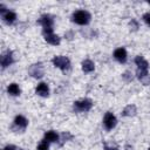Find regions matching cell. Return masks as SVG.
Returning a JSON list of instances; mask_svg holds the SVG:
<instances>
[{
  "mask_svg": "<svg viewBox=\"0 0 150 150\" xmlns=\"http://www.w3.org/2000/svg\"><path fill=\"white\" fill-rule=\"evenodd\" d=\"M149 150H150V148H149Z\"/></svg>",
  "mask_w": 150,
  "mask_h": 150,
  "instance_id": "4316f807",
  "label": "cell"
},
{
  "mask_svg": "<svg viewBox=\"0 0 150 150\" xmlns=\"http://www.w3.org/2000/svg\"><path fill=\"white\" fill-rule=\"evenodd\" d=\"M38 23L42 26V33H49V32H53V26H54V20L50 15L48 14H45L42 15L39 20H38Z\"/></svg>",
  "mask_w": 150,
  "mask_h": 150,
  "instance_id": "5b68a950",
  "label": "cell"
},
{
  "mask_svg": "<svg viewBox=\"0 0 150 150\" xmlns=\"http://www.w3.org/2000/svg\"><path fill=\"white\" fill-rule=\"evenodd\" d=\"M38 150H49V143L47 141L42 139L38 145Z\"/></svg>",
  "mask_w": 150,
  "mask_h": 150,
  "instance_id": "d6986e66",
  "label": "cell"
},
{
  "mask_svg": "<svg viewBox=\"0 0 150 150\" xmlns=\"http://www.w3.org/2000/svg\"><path fill=\"white\" fill-rule=\"evenodd\" d=\"M103 124L107 130H111L117 124V118L115 117V115L112 112L108 111V112H105V115L103 117Z\"/></svg>",
  "mask_w": 150,
  "mask_h": 150,
  "instance_id": "ba28073f",
  "label": "cell"
},
{
  "mask_svg": "<svg viewBox=\"0 0 150 150\" xmlns=\"http://www.w3.org/2000/svg\"><path fill=\"white\" fill-rule=\"evenodd\" d=\"M143 20H144V22H145L148 26H150V12H148V13H145V14L143 15Z\"/></svg>",
  "mask_w": 150,
  "mask_h": 150,
  "instance_id": "7402d4cb",
  "label": "cell"
},
{
  "mask_svg": "<svg viewBox=\"0 0 150 150\" xmlns=\"http://www.w3.org/2000/svg\"><path fill=\"white\" fill-rule=\"evenodd\" d=\"M59 138H60L59 134H57L56 131H54V130L46 131V132H45V136H43V139L47 141L48 143H55V142L59 141Z\"/></svg>",
  "mask_w": 150,
  "mask_h": 150,
  "instance_id": "4fadbf2b",
  "label": "cell"
},
{
  "mask_svg": "<svg viewBox=\"0 0 150 150\" xmlns=\"http://www.w3.org/2000/svg\"><path fill=\"white\" fill-rule=\"evenodd\" d=\"M148 4H149V5H150V1H148Z\"/></svg>",
  "mask_w": 150,
  "mask_h": 150,
  "instance_id": "484cf974",
  "label": "cell"
},
{
  "mask_svg": "<svg viewBox=\"0 0 150 150\" xmlns=\"http://www.w3.org/2000/svg\"><path fill=\"white\" fill-rule=\"evenodd\" d=\"M95 69V64L91 60H84L82 62V70L84 73H91Z\"/></svg>",
  "mask_w": 150,
  "mask_h": 150,
  "instance_id": "2e32d148",
  "label": "cell"
},
{
  "mask_svg": "<svg viewBox=\"0 0 150 150\" xmlns=\"http://www.w3.org/2000/svg\"><path fill=\"white\" fill-rule=\"evenodd\" d=\"M127 50H125V48H123V47H121V48H117V49H115V52H114V57L120 62V63H124L125 61H127Z\"/></svg>",
  "mask_w": 150,
  "mask_h": 150,
  "instance_id": "8fae6325",
  "label": "cell"
},
{
  "mask_svg": "<svg viewBox=\"0 0 150 150\" xmlns=\"http://www.w3.org/2000/svg\"><path fill=\"white\" fill-rule=\"evenodd\" d=\"M2 150H19V149H18L15 145H12V144H9V145H6V146H5Z\"/></svg>",
  "mask_w": 150,
  "mask_h": 150,
  "instance_id": "603a6c76",
  "label": "cell"
},
{
  "mask_svg": "<svg viewBox=\"0 0 150 150\" xmlns=\"http://www.w3.org/2000/svg\"><path fill=\"white\" fill-rule=\"evenodd\" d=\"M27 125H28V120L25 116H22V115H18L14 118V123H13L12 129L22 132V131H25V129L27 128Z\"/></svg>",
  "mask_w": 150,
  "mask_h": 150,
  "instance_id": "52a82bcc",
  "label": "cell"
},
{
  "mask_svg": "<svg viewBox=\"0 0 150 150\" xmlns=\"http://www.w3.org/2000/svg\"><path fill=\"white\" fill-rule=\"evenodd\" d=\"M28 73L30 76L35 77V79H41L45 74V68H43V64L41 62H38V63H33L29 66L28 68Z\"/></svg>",
  "mask_w": 150,
  "mask_h": 150,
  "instance_id": "8992f818",
  "label": "cell"
},
{
  "mask_svg": "<svg viewBox=\"0 0 150 150\" xmlns=\"http://www.w3.org/2000/svg\"><path fill=\"white\" fill-rule=\"evenodd\" d=\"M2 20L7 25H12L16 20V14L14 12H12V11H7L5 14H2Z\"/></svg>",
  "mask_w": 150,
  "mask_h": 150,
  "instance_id": "9a60e30c",
  "label": "cell"
},
{
  "mask_svg": "<svg viewBox=\"0 0 150 150\" xmlns=\"http://www.w3.org/2000/svg\"><path fill=\"white\" fill-rule=\"evenodd\" d=\"M61 143H60V145H62L64 142H67L68 139H71L73 138V135L71 134H69L68 131H66V132H63V134H61Z\"/></svg>",
  "mask_w": 150,
  "mask_h": 150,
  "instance_id": "ac0fdd59",
  "label": "cell"
},
{
  "mask_svg": "<svg viewBox=\"0 0 150 150\" xmlns=\"http://www.w3.org/2000/svg\"><path fill=\"white\" fill-rule=\"evenodd\" d=\"M137 112V109H136V105L135 104H128L123 111H122V115L125 116V117H131V116H135Z\"/></svg>",
  "mask_w": 150,
  "mask_h": 150,
  "instance_id": "5bb4252c",
  "label": "cell"
},
{
  "mask_svg": "<svg viewBox=\"0 0 150 150\" xmlns=\"http://www.w3.org/2000/svg\"><path fill=\"white\" fill-rule=\"evenodd\" d=\"M52 62L56 68H59V69H61L63 71H66V70H68L70 68V60L67 56H63V55L54 56Z\"/></svg>",
  "mask_w": 150,
  "mask_h": 150,
  "instance_id": "3957f363",
  "label": "cell"
},
{
  "mask_svg": "<svg viewBox=\"0 0 150 150\" xmlns=\"http://www.w3.org/2000/svg\"><path fill=\"white\" fill-rule=\"evenodd\" d=\"M129 75H130V73H129V71H125V73L123 74V77H124L127 81H131V80H132V76H129Z\"/></svg>",
  "mask_w": 150,
  "mask_h": 150,
  "instance_id": "cb8c5ba5",
  "label": "cell"
},
{
  "mask_svg": "<svg viewBox=\"0 0 150 150\" xmlns=\"http://www.w3.org/2000/svg\"><path fill=\"white\" fill-rule=\"evenodd\" d=\"M0 62H1V67L2 69L7 68L8 66H11L13 62H14V57H13V53L11 50H6L1 54V57H0Z\"/></svg>",
  "mask_w": 150,
  "mask_h": 150,
  "instance_id": "9c48e42d",
  "label": "cell"
},
{
  "mask_svg": "<svg viewBox=\"0 0 150 150\" xmlns=\"http://www.w3.org/2000/svg\"><path fill=\"white\" fill-rule=\"evenodd\" d=\"M103 150H118L117 148H112V146H104Z\"/></svg>",
  "mask_w": 150,
  "mask_h": 150,
  "instance_id": "d4e9b609",
  "label": "cell"
},
{
  "mask_svg": "<svg viewBox=\"0 0 150 150\" xmlns=\"http://www.w3.org/2000/svg\"><path fill=\"white\" fill-rule=\"evenodd\" d=\"M90 19H91V15L87 12V11H83V9H79V11H75L71 15V20L77 23V25H81V26H84V25H88L90 22Z\"/></svg>",
  "mask_w": 150,
  "mask_h": 150,
  "instance_id": "7a4b0ae2",
  "label": "cell"
},
{
  "mask_svg": "<svg viewBox=\"0 0 150 150\" xmlns=\"http://www.w3.org/2000/svg\"><path fill=\"white\" fill-rule=\"evenodd\" d=\"M139 81H141L144 86H150V74H148V75H145L144 77L139 79Z\"/></svg>",
  "mask_w": 150,
  "mask_h": 150,
  "instance_id": "ffe728a7",
  "label": "cell"
},
{
  "mask_svg": "<svg viewBox=\"0 0 150 150\" xmlns=\"http://www.w3.org/2000/svg\"><path fill=\"white\" fill-rule=\"evenodd\" d=\"M43 34V39L46 42H48L49 45H53V46H57L60 45L61 42V39L59 35L54 34L53 32H49V33H42Z\"/></svg>",
  "mask_w": 150,
  "mask_h": 150,
  "instance_id": "30bf717a",
  "label": "cell"
},
{
  "mask_svg": "<svg viewBox=\"0 0 150 150\" xmlns=\"http://www.w3.org/2000/svg\"><path fill=\"white\" fill-rule=\"evenodd\" d=\"M135 63L137 66V70H136V76L137 79H142L145 75H148V69H149V63L148 61L142 56V55H137L135 57Z\"/></svg>",
  "mask_w": 150,
  "mask_h": 150,
  "instance_id": "6da1fadb",
  "label": "cell"
},
{
  "mask_svg": "<svg viewBox=\"0 0 150 150\" xmlns=\"http://www.w3.org/2000/svg\"><path fill=\"white\" fill-rule=\"evenodd\" d=\"M93 107V102L89 98H83L80 101H75L73 104V109L75 112H82V111H89Z\"/></svg>",
  "mask_w": 150,
  "mask_h": 150,
  "instance_id": "277c9868",
  "label": "cell"
},
{
  "mask_svg": "<svg viewBox=\"0 0 150 150\" xmlns=\"http://www.w3.org/2000/svg\"><path fill=\"white\" fill-rule=\"evenodd\" d=\"M7 91H8V94L12 95V96H18V95H20V93H21V90H20V88H19V86H18L16 83H11V84L7 87Z\"/></svg>",
  "mask_w": 150,
  "mask_h": 150,
  "instance_id": "e0dca14e",
  "label": "cell"
},
{
  "mask_svg": "<svg viewBox=\"0 0 150 150\" xmlns=\"http://www.w3.org/2000/svg\"><path fill=\"white\" fill-rule=\"evenodd\" d=\"M129 26H130L134 30H137V28H138V22H137L136 20H131L130 23H129ZM131 28H130V29H131Z\"/></svg>",
  "mask_w": 150,
  "mask_h": 150,
  "instance_id": "44dd1931",
  "label": "cell"
},
{
  "mask_svg": "<svg viewBox=\"0 0 150 150\" xmlns=\"http://www.w3.org/2000/svg\"><path fill=\"white\" fill-rule=\"evenodd\" d=\"M35 93L39 95V96H42V97H47L49 95V88L48 86L45 83V82H41L38 84V87L35 88Z\"/></svg>",
  "mask_w": 150,
  "mask_h": 150,
  "instance_id": "7c38bea8",
  "label": "cell"
}]
</instances>
